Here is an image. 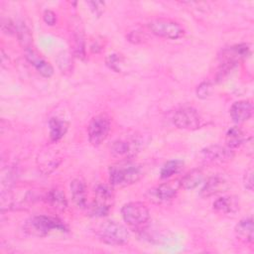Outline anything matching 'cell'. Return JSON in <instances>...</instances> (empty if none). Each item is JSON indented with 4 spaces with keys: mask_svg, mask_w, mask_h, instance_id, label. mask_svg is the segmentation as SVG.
Segmentation results:
<instances>
[{
    "mask_svg": "<svg viewBox=\"0 0 254 254\" xmlns=\"http://www.w3.org/2000/svg\"><path fill=\"white\" fill-rule=\"evenodd\" d=\"M109 183L113 187L124 188L136 184L143 176L142 168L129 161H122L109 167Z\"/></svg>",
    "mask_w": 254,
    "mask_h": 254,
    "instance_id": "obj_1",
    "label": "cell"
},
{
    "mask_svg": "<svg viewBox=\"0 0 254 254\" xmlns=\"http://www.w3.org/2000/svg\"><path fill=\"white\" fill-rule=\"evenodd\" d=\"M25 230L32 235L44 237L53 231L65 232L67 227L57 217L41 214L31 217L25 224Z\"/></svg>",
    "mask_w": 254,
    "mask_h": 254,
    "instance_id": "obj_2",
    "label": "cell"
},
{
    "mask_svg": "<svg viewBox=\"0 0 254 254\" xmlns=\"http://www.w3.org/2000/svg\"><path fill=\"white\" fill-rule=\"evenodd\" d=\"M97 235L100 241L113 246L124 245L130 239L128 229L124 225L112 220L101 224L97 231Z\"/></svg>",
    "mask_w": 254,
    "mask_h": 254,
    "instance_id": "obj_3",
    "label": "cell"
},
{
    "mask_svg": "<svg viewBox=\"0 0 254 254\" xmlns=\"http://www.w3.org/2000/svg\"><path fill=\"white\" fill-rule=\"evenodd\" d=\"M143 146V139L140 134L128 135L124 138L115 140L110 147L112 156L122 159L124 161L135 157Z\"/></svg>",
    "mask_w": 254,
    "mask_h": 254,
    "instance_id": "obj_4",
    "label": "cell"
},
{
    "mask_svg": "<svg viewBox=\"0 0 254 254\" xmlns=\"http://www.w3.org/2000/svg\"><path fill=\"white\" fill-rule=\"evenodd\" d=\"M114 199L113 190L108 185H97L94 189V199L90 205V215L94 217L106 216L112 208Z\"/></svg>",
    "mask_w": 254,
    "mask_h": 254,
    "instance_id": "obj_5",
    "label": "cell"
},
{
    "mask_svg": "<svg viewBox=\"0 0 254 254\" xmlns=\"http://www.w3.org/2000/svg\"><path fill=\"white\" fill-rule=\"evenodd\" d=\"M123 220L132 228H141L150 219V211L146 204L140 201H131L121 208Z\"/></svg>",
    "mask_w": 254,
    "mask_h": 254,
    "instance_id": "obj_6",
    "label": "cell"
},
{
    "mask_svg": "<svg viewBox=\"0 0 254 254\" xmlns=\"http://www.w3.org/2000/svg\"><path fill=\"white\" fill-rule=\"evenodd\" d=\"M148 28L154 35L170 40L180 39L185 34L184 28L178 22L170 19L152 20L149 22Z\"/></svg>",
    "mask_w": 254,
    "mask_h": 254,
    "instance_id": "obj_7",
    "label": "cell"
},
{
    "mask_svg": "<svg viewBox=\"0 0 254 254\" xmlns=\"http://www.w3.org/2000/svg\"><path fill=\"white\" fill-rule=\"evenodd\" d=\"M110 128V119L106 114L102 113L94 116L87 127L89 143L92 146H99L107 138Z\"/></svg>",
    "mask_w": 254,
    "mask_h": 254,
    "instance_id": "obj_8",
    "label": "cell"
},
{
    "mask_svg": "<svg viewBox=\"0 0 254 254\" xmlns=\"http://www.w3.org/2000/svg\"><path fill=\"white\" fill-rule=\"evenodd\" d=\"M173 122L179 129L195 130L200 126V116L194 108L183 107L176 111Z\"/></svg>",
    "mask_w": 254,
    "mask_h": 254,
    "instance_id": "obj_9",
    "label": "cell"
},
{
    "mask_svg": "<svg viewBox=\"0 0 254 254\" xmlns=\"http://www.w3.org/2000/svg\"><path fill=\"white\" fill-rule=\"evenodd\" d=\"M203 159L211 163H226L233 159L234 152L228 147H222L219 145L208 146L201 151Z\"/></svg>",
    "mask_w": 254,
    "mask_h": 254,
    "instance_id": "obj_10",
    "label": "cell"
},
{
    "mask_svg": "<svg viewBox=\"0 0 254 254\" xmlns=\"http://www.w3.org/2000/svg\"><path fill=\"white\" fill-rule=\"evenodd\" d=\"M25 58L44 77H51L54 74L52 64L43 59L33 48L25 50Z\"/></svg>",
    "mask_w": 254,
    "mask_h": 254,
    "instance_id": "obj_11",
    "label": "cell"
},
{
    "mask_svg": "<svg viewBox=\"0 0 254 254\" xmlns=\"http://www.w3.org/2000/svg\"><path fill=\"white\" fill-rule=\"evenodd\" d=\"M252 112L253 106L249 100L236 101L229 109V114L232 121L237 124L247 121L252 116Z\"/></svg>",
    "mask_w": 254,
    "mask_h": 254,
    "instance_id": "obj_12",
    "label": "cell"
},
{
    "mask_svg": "<svg viewBox=\"0 0 254 254\" xmlns=\"http://www.w3.org/2000/svg\"><path fill=\"white\" fill-rule=\"evenodd\" d=\"M228 188H229L228 182L223 177L219 175H215L210 177L205 182V184L203 185V187L199 191V194L202 197H209L221 191H225Z\"/></svg>",
    "mask_w": 254,
    "mask_h": 254,
    "instance_id": "obj_13",
    "label": "cell"
},
{
    "mask_svg": "<svg viewBox=\"0 0 254 254\" xmlns=\"http://www.w3.org/2000/svg\"><path fill=\"white\" fill-rule=\"evenodd\" d=\"M240 203L238 197L234 195H224L212 203V208L217 213L221 214H232L239 210Z\"/></svg>",
    "mask_w": 254,
    "mask_h": 254,
    "instance_id": "obj_14",
    "label": "cell"
},
{
    "mask_svg": "<svg viewBox=\"0 0 254 254\" xmlns=\"http://www.w3.org/2000/svg\"><path fill=\"white\" fill-rule=\"evenodd\" d=\"M236 237L246 243V244H252L254 240V227H253V219L251 216L242 218L234 228Z\"/></svg>",
    "mask_w": 254,
    "mask_h": 254,
    "instance_id": "obj_15",
    "label": "cell"
},
{
    "mask_svg": "<svg viewBox=\"0 0 254 254\" xmlns=\"http://www.w3.org/2000/svg\"><path fill=\"white\" fill-rule=\"evenodd\" d=\"M250 55V47L247 44H239L232 46L223 51L224 62L237 64L239 61L246 59Z\"/></svg>",
    "mask_w": 254,
    "mask_h": 254,
    "instance_id": "obj_16",
    "label": "cell"
},
{
    "mask_svg": "<svg viewBox=\"0 0 254 254\" xmlns=\"http://www.w3.org/2000/svg\"><path fill=\"white\" fill-rule=\"evenodd\" d=\"M70 193L73 202L79 208L86 207V187L83 181L80 179H74L71 181L70 186Z\"/></svg>",
    "mask_w": 254,
    "mask_h": 254,
    "instance_id": "obj_17",
    "label": "cell"
},
{
    "mask_svg": "<svg viewBox=\"0 0 254 254\" xmlns=\"http://www.w3.org/2000/svg\"><path fill=\"white\" fill-rule=\"evenodd\" d=\"M68 129V123L58 117H52L49 120V130H50V140L52 142L60 141L66 133Z\"/></svg>",
    "mask_w": 254,
    "mask_h": 254,
    "instance_id": "obj_18",
    "label": "cell"
},
{
    "mask_svg": "<svg viewBox=\"0 0 254 254\" xmlns=\"http://www.w3.org/2000/svg\"><path fill=\"white\" fill-rule=\"evenodd\" d=\"M178 187H180L179 183H164L154 189L152 193L158 199V201H167L177 195Z\"/></svg>",
    "mask_w": 254,
    "mask_h": 254,
    "instance_id": "obj_19",
    "label": "cell"
},
{
    "mask_svg": "<svg viewBox=\"0 0 254 254\" xmlns=\"http://www.w3.org/2000/svg\"><path fill=\"white\" fill-rule=\"evenodd\" d=\"M203 181V173L200 169H192L180 181V187L185 190H193Z\"/></svg>",
    "mask_w": 254,
    "mask_h": 254,
    "instance_id": "obj_20",
    "label": "cell"
},
{
    "mask_svg": "<svg viewBox=\"0 0 254 254\" xmlns=\"http://www.w3.org/2000/svg\"><path fill=\"white\" fill-rule=\"evenodd\" d=\"M245 134L242 131L241 128L237 126H233L228 129L225 135V142H226V147L229 149H235L241 146L245 142Z\"/></svg>",
    "mask_w": 254,
    "mask_h": 254,
    "instance_id": "obj_21",
    "label": "cell"
},
{
    "mask_svg": "<svg viewBox=\"0 0 254 254\" xmlns=\"http://www.w3.org/2000/svg\"><path fill=\"white\" fill-rule=\"evenodd\" d=\"M47 201L55 208L57 209H64L67 206V200L65 198V195L63 190L59 189H53L51 190L46 196Z\"/></svg>",
    "mask_w": 254,
    "mask_h": 254,
    "instance_id": "obj_22",
    "label": "cell"
},
{
    "mask_svg": "<svg viewBox=\"0 0 254 254\" xmlns=\"http://www.w3.org/2000/svg\"><path fill=\"white\" fill-rule=\"evenodd\" d=\"M184 166V162L182 160H170L164 164L160 171L161 179H169L175 174L179 173Z\"/></svg>",
    "mask_w": 254,
    "mask_h": 254,
    "instance_id": "obj_23",
    "label": "cell"
},
{
    "mask_svg": "<svg viewBox=\"0 0 254 254\" xmlns=\"http://www.w3.org/2000/svg\"><path fill=\"white\" fill-rule=\"evenodd\" d=\"M16 35L18 37L21 46L27 50L30 49L33 42V36L30 29L25 24L16 25Z\"/></svg>",
    "mask_w": 254,
    "mask_h": 254,
    "instance_id": "obj_24",
    "label": "cell"
},
{
    "mask_svg": "<svg viewBox=\"0 0 254 254\" xmlns=\"http://www.w3.org/2000/svg\"><path fill=\"white\" fill-rule=\"evenodd\" d=\"M105 64L110 69L114 70L115 72H119V71H121V65L123 64V58H122L121 55L116 54V53L110 54L106 57Z\"/></svg>",
    "mask_w": 254,
    "mask_h": 254,
    "instance_id": "obj_25",
    "label": "cell"
},
{
    "mask_svg": "<svg viewBox=\"0 0 254 254\" xmlns=\"http://www.w3.org/2000/svg\"><path fill=\"white\" fill-rule=\"evenodd\" d=\"M85 49H84V40H83V36L80 32H76L73 34V52L74 55L77 58L83 59L85 56L84 53Z\"/></svg>",
    "mask_w": 254,
    "mask_h": 254,
    "instance_id": "obj_26",
    "label": "cell"
},
{
    "mask_svg": "<svg viewBox=\"0 0 254 254\" xmlns=\"http://www.w3.org/2000/svg\"><path fill=\"white\" fill-rule=\"evenodd\" d=\"M212 90V84L210 81H202L196 87V96L200 99L207 98Z\"/></svg>",
    "mask_w": 254,
    "mask_h": 254,
    "instance_id": "obj_27",
    "label": "cell"
},
{
    "mask_svg": "<svg viewBox=\"0 0 254 254\" xmlns=\"http://www.w3.org/2000/svg\"><path fill=\"white\" fill-rule=\"evenodd\" d=\"M87 5L90 7V10L93 12L94 15L99 17L104 10V2L101 1H89Z\"/></svg>",
    "mask_w": 254,
    "mask_h": 254,
    "instance_id": "obj_28",
    "label": "cell"
},
{
    "mask_svg": "<svg viewBox=\"0 0 254 254\" xmlns=\"http://www.w3.org/2000/svg\"><path fill=\"white\" fill-rule=\"evenodd\" d=\"M244 188L250 191L253 190V170L248 169L243 176Z\"/></svg>",
    "mask_w": 254,
    "mask_h": 254,
    "instance_id": "obj_29",
    "label": "cell"
},
{
    "mask_svg": "<svg viewBox=\"0 0 254 254\" xmlns=\"http://www.w3.org/2000/svg\"><path fill=\"white\" fill-rule=\"evenodd\" d=\"M43 19L45 21V23L49 26H54L57 23V15L55 12H53L52 10H45L43 13Z\"/></svg>",
    "mask_w": 254,
    "mask_h": 254,
    "instance_id": "obj_30",
    "label": "cell"
},
{
    "mask_svg": "<svg viewBox=\"0 0 254 254\" xmlns=\"http://www.w3.org/2000/svg\"><path fill=\"white\" fill-rule=\"evenodd\" d=\"M128 39H129L130 42H133V43H138V42L141 41L140 35L138 34V32H135V31L131 32V33L128 35Z\"/></svg>",
    "mask_w": 254,
    "mask_h": 254,
    "instance_id": "obj_31",
    "label": "cell"
}]
</instances>
